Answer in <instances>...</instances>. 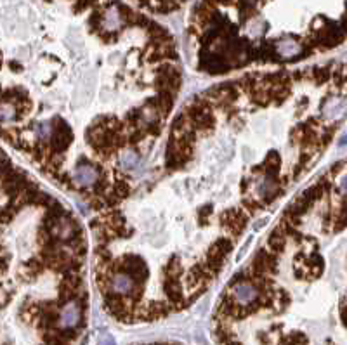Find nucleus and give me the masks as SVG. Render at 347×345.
<instances>
[{
	"label": "nucleus",
	"instance_id": "f8f14e48",
	"mask_svg": "<svg viewBox=\"0 0 347 345\" xmlns=\"http://www.w3.org/2000/svg\"><path fill=\"white\" fill-rule=\"evenodd\" d=\"M35 134H36V139L38 141H47L49 137L52 136V127H51V123H40V125H36L35 127Z\"/></svg>",
	"mask_w": 347,
	"mask_h": 345
},
{
	"label": "nucleus",
	"instance_id": "9d476101",
	"mask_svg": "<svg viewBox=\"0 0 347 345\" xmlns=\"http://www.w3.org/2000/svg\"><path fill=\"white\" fill-rule=\"evenodd\" d=\"M18 111H16L14 104L6 103V101H0V125L2 123H9V121L16 120Z\"/></svg>",
	"mask_w": 347,
	"mask_h": 345
},
{
	"label": "nucleus",
	"instance_id": "7ed1b4c3",
	"mask_svg": "<svg viewBox=\"0 0 347 345\" xmlns=\"http://www.w3.org/2000/svg\"><path fill=\"white\" fill-rule=\"evenodd\" d=\"M136 290H137V285L134 283V279L130 278L127 273L117 271V273L111 276V281H109V291L120 295V297H129V295Z\"/></svg>",
	"mask_w": 347,
	"mask_h": 345
},
{
	"label": "nucleus",
	"instance_id": "2eb2a0df",
	"mask_svg": "<svg viewBox=\"0 0 347 345\" xmlns=\"http://www.w3.org/2000/svg\"><path fill=\"white\" fill-rule=\"evenodd\" d=\"M9 298H11V295L7 293L6 290H2V288H0V307L6 306V304L9 302Z\"/></svg>",
	"mask_w": 347,
	"mask_h": 345
},
{
	"label": "nucleus",
	"instance_id": "423d86ee",
	"mask_svg": "<svg viewBox=\"0 0 347 345\" xmlns=\"http://www.w3.org/2000/svg\"><path fill=\"white\" fill-rule=\"evenodd\" d=\"M233 248V243L229 239L222 238V239H217V241L212 245L210 251H208L207 255V261L208 262H217V264H222V261L226 258V255L229 253Z\"/></svg>",
	"mask_w": 347,
	"mask_h": 345
},
{
	"label": "nucleus",
	"instance_id": "6e6552de",
	"mask_svg": "<svg viewBox=\"0 0 347 345\" xmlns=\"http://www.w3.org/2000/svg\"><path fill=\"white\" fill-rule=\"evenodd\" d=\"M285 239H287V234H285V231L278 226L275 229V233H273L267 239L269 248L275 251V253H280V251L285 248Z\"/></svg>",
	"mask_w": 347,
	"mask_h": 345
},
{
	"label": "nucleus",
	"instance_id": "39448f33",
	"mask_svg": "<svg viewBox=\"0 0 347 345\" xmlns=\"http://www.w3.org/2000/svg\"><path fill=\"white\" fill-rule=\"evenodd\" d=\"M101 177V168L94 167V165H85L82 163L75 170V182L82 188H91L96 186V182Z\"/></svg>",
	"mask_w": 347,
	"mask_h": 345
},
{
	"label": "nucleus",
	"instance_id": "1a4fd4ad",
	"mask_svg": "<svg viewBox=\"0 0 347 345\" xmlns=\"http://www.w3.org/2000/svg\"><path fill=\"white\" fill-rule=\"evenodd\" d=\"M118 161H120V167L125 168V170H132L137 167L139 163V155L136 149H125L124 153L118 158Z\"/></svg>",
	"mask_w": 347,
	"mask_h": 345
},
{
	"label": "nucleus",
	"instance_id": "dca6fc26",
	"mask_svg": "<svg viewBox=\"0 0 347 345\" xmlns=\"http://www.w3.org/2000/svg\"><path fill=\"white\" fill-rule=\"evenodd\" d=\"M99 345H115V342H113L111 338H103V340H99Z\"/></svg>",
	"mask_w": 347,
	"mask_h": 345
},
{
	"label": "nucleus",
	"instance_id": "f257e3e1",
	"mask_svg": "<svg viewBox=\"0 0 347 345\" xmlns=\"http://www.w3.org/2000/svg\"><path fill=\"white\" fill-rule=\"evenodd\" d=\"M80 326H82V306H79L75 300H69V302L64 304L63 309L59 311V330L76 335Z\"/></svg>",
	"mask_w": 347,
	"mask_h": 345
},
{
	"label": "nucleus",
	"instance_id": "f03ea898",
	"mask_svg": "<svg viewBox=\"0 0 347 345\" xmlns=\"http://www.w3.org/2000/svg\"><path fill=\"white\" fill-rule=\"evenodd\" d=\"M229 293H231L229 297L235 300L238 306H245V307L252 306V304L260 297L259 288H257L255 285H252V283H248V281L235 283V285L231 286Z\"/></svg>",
	"mask_w": 347,
	"mask_h": 345
},
{
	"label": "nucleus",
	"instance_id": "ddd939ff",
	"mask_svg": "<svg viewBox=\"0 0 347 345\" xmlns=\"http://www.w3.org/2000/svg\"><path fill=\"white\" fill-rule=\"evenodd\" d=\"M182 273V267L179 266V262L177 261H172L169 264V267L165 269V274H167V278H175V276H179Z\"/></svg>",
	"mask_w": 347,
	"mask_h": 345
},
{
	"label": "nucleus",
	"instance_id": "4468645a",
	"mask_svg": "<svg viewBox=\"0 0 347 345\" xmlns=\"http://www.w3.org/2000/svg\"><path fill=\"white\" fill-rule=\"evenodd\" d=\"M96 2H97V0H79V4H76L75 11H76V12H80V11L87 9L89 6H92V4H96Z\"/></svg>",
	"mask_w": 347,
	"mask_h": 345
},
{
	"label": "nucleus",
	"instance_id": "0eeeda50",
	"mask_svg": "<svg viewBox=\"0 0 347 345\" xmlns=\"http://www.w3.org/2000/svg\"><path fill=\"white\" fill-rule=\"evenodd\" d=\"M276 51L283 58H293V56H299L302 52V46L295 40H281L276 44Z\"/></svg>",
	"mask_w": 347,
	"mask_h": 345
},
{
	"label": "nucleus",
	"instance_id": "20e7f679",
	"mask_svg": "<svg viewBox=\"0 0 347 345\" xmlns=\"http://www.w3.org/2000/svg\"><path fill=\"white\" fill-rule=\"evenodd\" d=\"M220 221H222V224L226 226V229L229 231L233 236H238V234H242L245 226H247V215H245L242 210L233 208V210L224 212Z\"/></svg>",
	"mask_w": 347,
	"mask_h": 345
},
{
	"label": "nucleus",
	"instance_id": "9b49d317",
	"mask_svg": "<svg viewBox=\"0 0 347 345\" xmlns=\"http://www.w3.org/2000/svg\"><path fill=\"white\" fill-rule=\"evenodd\" d=\"M344 111V103L338 99H332L328 104L325 106V115L326 116H335V115H340V113Z\"/></svg>",
	"mask_w": 347,
	"mask_h": 345
}]
</instances>
